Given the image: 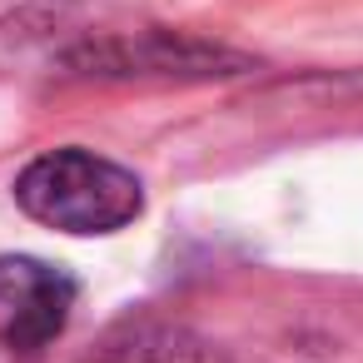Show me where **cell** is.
I'll return each instance as SVG.
<instances>
[{
  "label": "cell",
  "mask_w": 363,
  "mask_h": 363,
  "mask_svg": "<svg viewBox=\"0 0 363 363\" xmlns=\"http://www.w3.org/2000/svg\"><path fill=\"white\" fill-rule=\"evenodd\" d=\"M16 204L45 229L95 239V234H115L145 214V184L135 169H125L105 155L65 145V150L35 155L16 174Z\"/></svg>",
  "instance_id": "cell-1"
},
{
  "label": "cell",
  "mask_w": 363,
  "mask_h": 363,
  "mask_svg": "<svg viewBox=\"0 0 363 363\" xmlns=\"http://www.w3.org/2000/svg\"><path fill=\"white\" fill-rule=\"evenodd\" d=\"M70 75L85 80H209V75H229L244 70V55L189 40V35H169V30H115L100 40L75 45V55L65 60Z\"/></svg>",
  "instance_id": "cell-2"
},
{
  "label": "cell",
  "mask_w": 363,
  "mask_h": 363,
  "mask_svg": "<svg viewBox=\"0 0 363 363\" xmlns=\"http://www.w3.org/2000/svg\"><path fill=\"white\" fill-rule=\"evenodd\" d=\"M75 279L60 264L30 259V254H0V308H6V333L26 348L40 353L75 308Z\"/></svg>",
  "instance_id": "cell-3"
},
{
  "label": "cell",
  "mask_w": 363,
  "mask_h": 363,
  "mask_svg": "<svg viewBox=\"0 0 363 363\" xmlns=\"http://www.w3.org/2000/svg\"><path fill=\"white\" fill-rule=\"evenodd\" d=\"M80 363H229L204 333H194L189 323H169V318H140V323H120L95 353H85Z\"/></svg>",
  "instance_id": "cell-4"
},
{
  "label": "cell",
  "mask_w": 363,
  "mask_h": 363,
  "mask_svg": "<svg viewBox=\"0 0 363 363\" xmlns=\"http://www.w3.org/2000/svg\"><path fill=\"white\" fill-rule=\"evenodd\" d=\"M30 358H35V353H26L6 328H0V363H30Z\"/></svg>",
  "instance_id": "cell-5"
}]
</instances>
